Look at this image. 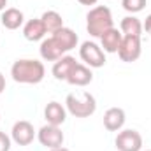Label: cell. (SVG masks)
<instances>
[{
  "label": "cell",
  "instance_id": "obj_22",
  "mask_svg": "<svg viewBox=\"0 0 151 151\" xmlns=\"http://www.w3.org/2000/svg\"><path fill=\"white\" fill-rule=\"evenodd\" d=\"M142 30H146V34H150L151 35V14L146 16V21L142 23Z\"/></svg>",
  "mask_w": 151,
  "mask_h": 151
},
{
  "label": "cell",
  "instance_id": "obj_17",
  "mask_svg": "<svg viewBox=\"0 0 151 151\" xmlns=\"http://www.w3.org/2000/svg\"><path fill=\"white\" fill-rule=\"evenodd\" d=\"M51 35L58 40V44L63 47V51H65V53H67V51H70V49H74L76 46H77V42H79L77 34H76L74 30L67 28V27L60 28L58 32H55V34H51Z\"/></svg>",
  "mask_w": 151,
  "mask_h": 151
},
{
  "label": "cell",
  "instance_id": "obj_20",
  "mask_svg": "<svg viewBox=\"0 0 151 151\" xmlns=\"http://www.w3.org/2000/svg\"><path fill=\"white\" fill-rule=\"evenodd\" d=\"M148 0H121V5L127 12L130 14H135V12H141L144 7H146Z\"/></svg>",
  "mask_w": 151,
  "mask_h": 151
},
{
  "label": "cell",
  "instance_id": "obj_27",
  "mask_svg": "<svg viewBox=\"0 0 151 151\" xmlns=\"http://www.w3.org/2000/svg\"><path fill=\"white\" fill-rule=\"evenodd\" d=\"M141 151H142V150H141ZM146 151H151V150H146Z\"/></svg>",
  "mask_w": 151,
  "mask_h": 151
},
{
  "label": "cell",
  "instance_id": "obj_18",
  "mask_svg": "<svg viewBox=\"0 0 151 151\" xmlns=\"http://www.w3.org/2000/svg\"><path fill=\"white\" fill-rule=\"evenodd\" d=\"M119 32L123 35H134V37H141L142 35V23L139 18L135 16H125L119 23Z\"/></svg>",
  "mask_w": 151,
  "mask_h": 151
},
{
  "label": "cell",
  "instance_id": "obj_16",
  "mask_svg": "<svg viewBox=\"0 0 151 151\" xmlns=\"http://www.w3.org/2000/svg\"><path fill=\"white\" fill-rule=\"evenodd\" d=\"M46 34H47V32H46V28H44V25H42L40 18L28 19V21L25 23V27H23V35H25L27 40H30V42L42 40Z\"/></svg>",
  "mask_w": 151,
  "mask_h": 151
},
{
  "label": "cell",
  "instance_id": "obj_1",
  "mask_svg": "<svg viewBox=\"0 0 151 151\" xmlns=\"http://www.w3.org/2000/svg\"><path fill=\"white\" fill-rule=\"evenodd\" d=\"M11 76L16 83H21V84H39L46 76V69H44V63L39 60L21 58L12 63Z\"/></svg>",
  "mask_w": 151,
  "mask_h": 151
},
{
  "label": "cell",
  "instance_id": "obj_19",
  "mask_svg": "<svg viewBox=\"0 0 151 151\" xmlns=\"http://www.w3.org/2000/svg\"><path fill=\"white\" fill-rule=\"evenodd\" d=\"M40 21H42V25H44V28H46L47 34H55L60 28H63V18L56 11H46L40 16Z\"/></svg>",
  "mask_w": 151,
  "mask_h": 151
},
{
  "label": "cell",
  "instance_id": "obj_23",
  "mask_svg": "<svg viewBox=\"0 0 151 151\" xmlns=\"http://www.w3.org/2000/svg\"><path fill=\"white\" fill-rule=\"evenodd\" d=\"M4 90H5V77H4L2 72H0V95L4 93Z\"/></svg>",
  "mask_w": 151,
  "mask_h": 151
},
{
  "label": "cell",
  "instance_id": "obj_8",
  "mask_svg": "<svg viewBox=\"0 0 151 151\" xmlns=\"http://www.w3.org/2000/svg\"><path fill=\"white\" fill-rule=\"evenodd\" d=\"M34 137H35V130H34V125L27 119H19L12 125V130H11V139L19 144V146H28L34 142Z\"/></svg>",
  "mask_w": 151,
  "mask_h": 151
},
{
  "label": "cell",
  "instance_id": "obj_12",
  "mask_svg": "<svg viewBox=\"0 0 151 151\" xmlns=\"http://www.w3.org/2000/svg\"><path fill=\"white\" fill-rule=\"evenodd\" d=\"M44 118H46V121H47L49 125L60 127V125L65 123V119H67V109H65L60 102L53 100V102H49V104L46 106V109H44Z\"/></svg>",
  "mask_w": 151,
  "mask_h": 151
},
{
  "label": "cell",
  "instance_id": "obj_10",
  "mask_svg": "<svg viewBox=\"0 0 151 151\" xmlns=\"http://www.w3.org/2000/svg\"><path fill=\"white\" fill-rule=\"evenodd\" d=\"M125 121H127V116L121 107H111L104 113V127L109 132H119Z\"/></svg>",
  "mask_w": 151,
  "mask_h": 151
},
{
  "label": "cell",
  "instance_id": "obj_24",
  "mask_svg": "<svg viewBox=\"0 0 151 151\" xmlns=\"http://www.w3.org/2000/svg\"><path fill=\"white\" fill-rule=\"evenodd\" d=\"M79 4H83V5H95L99 0H77Z\"/></svg>",
  "mask_w": 151,
  "mask_h": 151
},
{
  "label": "cell",
  "instance_id": "obj_15",
  "mask_svg": "<svg viewBox=\"0 0 151 151\" xmlns=\"http://www.w3.org/2000/svg\"><path fill=\"white\" fill-rule=\"evenodd\" d=\"M25 21V16L19 9L16 7H9L5 11H2V18H0V23L2 27H5L7 30H18Z\"/></svg>",
  "mask_w": 151,
  "mask_h": 151
},
{
  "label": "cell",
  "instance_id": "obj_6",
  "mask_svg": "<svg viewBox=\"0 0 151 151\" xmlns=\"http://www.w3.org/2000/svg\"><path fill=\"white\" fill-rule=\"evenodd\" d=\"M114 144L118 151H141L142 150V135L137 130L127 128V130L118 132Z\"/></svg>",
  "mask_w": 151,
  "mask_h": 151
},
{
  "label": "cell",
  "instance_id": "obj_3",
  "mask_svg": "<svg viewBox=\"0 0 151 151\" xmlns=\"http://www.w3.org/2000/svg\"><path fill=\"white\" fill-rule=\"evenodd\" d=\"M65 107L76 118H90L97 111V100L88 91H83L81 95L69 93L65 99Z\"/></svg>",
  "mask_w": 151,
  "mask_h": 151
},
{
  "label": "cell",
  "instance_id": "obj_21",
  "mask_svg": "<svg viewBox=\"0 0 151 151\" xmlns=\"http://www.w3.org/2000/svg\"><path fill=\"white\" fill-rule=\"evenodd\" d=\"M11 150V137L0 130V151H9Z\"/></svg>",
  "mask_w": 151,
  "mask_h": 151
},
{
  "label": "cell",
  "instance_id": "obj_7",
  "mask_svg": "<svg viewBox=\"0 0 151 151\" xmlns=\"http://www.w3.org/2000/svg\"><path fill=\"white\" fill-rule=\"evenodd\" d=\"M37 139L39 142L47 148V150H55V148H60L63 146V141H65V135L63 132L60 130V127L56 125H44L40 130L37 132Z\"/></svg>",
  "mask_w": 151,
  "mask_h": 151
},
{
  "label": "cell",
  "instance_id": "obj_11",
  "mask_svg": "<svg viewBox=\"0 0 151 151\" xmlns=\"http://www.w3.org/2000/svg\"><path fill=\"white\" fill-rule=\"evenodd\" d=\"M91 81H93L91 69L88 65H83V63H76L74 69L70 70V74L67 77V83L72 86H86Z\"/></svg>",
  "mask_w": 151,
  "mask_h": 151
},
{
  "label": "cell",
  "instance_id": "obj_2",
  "mask_svg": "<svg viewBox=\"0 0 151 151\" xmlns=\"http://www.w3.org/2000/svg\"><path fill=\"white\" fill-rule=\"evenodd\" d=\"M113 27V12L106 5H97V7L90 9V12L86 14V30L91 37L100 39L104 32H107Z\"/></svg>",
  "mask_w": 151,
  "mask_h": 151
},
{
  "label": "cell",
  "instance_id": "obj_14",
  "mask_svg": "<svg viewBox=\"0 0 151 151\" xmlns=\"http://www.w3.org/2000/svg\"><path fill=\"white\" fill-rule=\"evenodd\" d=\"M121 40H123V34L114 27L109 28L107 32H104L102 37H100V44H102L104 53H118Z\"/></svg>",
  "mask_w": 151,
  "mask_h": 151
},
{
  "label": "cell",
  "instance_id": "obj_9",
  "mask_svg": "<svg viewBox=\"0 0 151 151\" xmlns=\"http://www.w3.org/2000/svg\"><path fill=\"white\" fill-rule=\"evenodd\" d=\"M39 51H40L42 60H46V62H56V60H60L65 55L63 47L58 44V40L53 37V35L47 37V39H42Z\"/></svg>",
  "mask_w": 151,
  "mask_h": 151
},
{
  "label": "cell",
  "instance_id": "obj_25",
  "mask_svg": "<svg viewBox=\"0 0 151 151\" xmlns=\"http://www.w3.org/2000/svg\"><path fill=\"white\" fill-rule=\"evenodd\" d=\"M5 5H7V0H0V12L5 11Z\"/></svg>",
  "mask_w": 151,
  "mask_h": 151
},
{
  "label": "cell",
  "instance_id": "obj_13",
  "mask_svg": "<svg viewBox=\"0 0 151 151\" xmlns=\"http://www.w3.org/2000/svg\"><path fill=\"white\" fill-rule=\"evenodd\" d=\"M76 63H77V62H76L74 56L63 55L60 60L55 62V65H53V69H51L55 79H58V81H67V77H69V74H70V70L74 69Z\"/></svg>",
  "mask_w": 151,
  "mask_h": 151
},
{
  "label": "cell",
  "instance_id": "obj_26",
  "mask_svg": "<svg viewBox=\"0 0 151 151\" xmlns=\"http://www.w3.org/2000/svg\"><path fill=\"white\" fill-rule=\"evenodd\" d=\"M49 151H70V150H67V148H63V146H60V148H55V150H49Z\"/></svg>",
  "mask_w": 151,
  "mask_h": 151
},
{
  "label": "cell",
  "instance_id": "obj_5",
  "mask_svg": "<svg viewBox=\"0 0 151 151\" xmlns=\"http://www.w3.org/2000/svg\"><path fill=\"white\" fill-rule=\"evenodd\" d=\"M142 47H141V37H134V35H123V40L119 44L118 49V56L121 62L125 63H132L137 62L141 58Z\"/></svg>",
  "mask_w": 151,
  "mask_h": 151
},
{
  "label": "cell",
  "instance_id": "obj_4",
  "mask_svg": "<svg viewBox=\"0 0 151 151\" xmlns=\"http://www.w3.org/2000/svg\"><path fill=\"white\" fill-rule=\"evenodd\" d=\"M79 56L84 62V65H88L90 69H100L106 65V53L95 42L84 40L79 47Z\"/></svg>",
  "mask_w": 151,
  "mask_h": 151
}]
</instances>
